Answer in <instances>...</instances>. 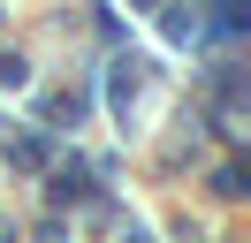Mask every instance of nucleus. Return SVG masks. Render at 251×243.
Returning <instances> with one entry per match:
<instances>
[{
  "label": "nucleus",
  "instance_id": "nucleus-1",
  "mask_svg": "<svg viewBox=\"0 0 251 243\" xmlns=\"http://www.w3.org/2000/svg\"><path fill=\"white\" fill-rule=\"evenodd\" d=\"M84 197H92V182H84V175H69V167H61V175H53V205H84Z\"/></svg>",
  "mask_w": 251,
  "mask_h": 243
},
{
  "label": "nucleus",
  "instance_id": "nucleus-2",
  "mask_svg": "<svg viewBox=\"0 0 251 243\" xmlns=\"http://www.w3.org/2000/svg\"><path fill=\"white\" fill-rule=\"evenodd\" d=\"M8 160H16V167H38V160H46V145H38V137H16V145H8Z\"/></svg>",
  "mask_w": 251,
  "mask_h": 243
}]
</instances>
